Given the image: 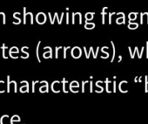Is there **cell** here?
Returning <instances> with one entry per match:
<instances>
[{
	"instance_id": "6da1fadb",
	"label": "cell",
	"mask_w": 148,
	"mask_h": 124,
	"mask_svg": "<svg viewBox=\"0 0 148 124\" xmlns=\"http://www.w3.org/2000/svg\"><path fill=\"white\" fill-rule=\"evenodd\" d=\"M47 17L44 12H38L36 15V21L38 25H44L46 22Z\"/></svg>"
},
{
	"instance_id": "7a4b0ae2",
	"label": "cell",
	"mask_w": 148,
	"mask_h": 124,
	"mask_svg": "<svg viewBox=\"0 0 148 124\" xmlns=\"http://www.w3.org/2000/svg\"><path fill=\"white\" fill-rule=\"evenodd\" d=\"M77 19H79V24H82V14L80 12H73L71 14V24L74 25L76 23Z\"/></svg>"
},
{
	"instance_id": "3957f363",
	"label": "cell",
	"mask_w": 148,
	"mask_h": 124,
	"mask_svg": "<svg viewBox=\"0 0 148 124\" xmlns=\"http://www.w3.org/2000/svg\"><path fill=\"white\" fill-rule=\"evenodd\" d=\"M71 56L74 59H79V58H80V56L82 54V51H81L80 47H79V46H74L71 49Z\"/></svg>"
},
{
	"instance_id": "277c9868",
	"label": "cell",
	"mask_w": 148,
	"mask_h": 124,
	"mask_svg": "<svg viewBox=\"0 0 148 124\" xmlns=\"http://www.w3.org/2000/svg\"><path fill=\"white\" fill-rule=\"evenodd\" d=\"M24 25H25L27 23V18H30V21H31V24L33 25L34 21H33V14L32 12H26V7H24Z\"/></svg>"
},
{
	"instance_id": "5b68a950",
	"label": "cell",
	"mask_w": 148,
	"mask_h": 124,
	"mask_svg": "<svg viewBox=\"0 0 148 124\" xmlns=\"http://www.w3.org/2000/svg\"><path fill=\"white\" fill-rule=\"evenodd\" d=\"M118 15L121 16V17H119L116 19V23L118 25H125V13L124 12H119Z\"/></svg>"
},
{
	"instance_id": "8992f818",
	"label": "cell",
	"mask_w": 148,
	"mask_h": 124,
	"mask_svg": "<svg viewBox=\"0 0 148 124\" xmlns=\"http://www.w3.org/2000/svg\"><path fill=\"white\" fill-rule=\"evenodd\" d=\"M44 49H45H45H48V52H44L43 57H44L45 59H48V58L51 59V58H52V50H51V48L50 46H45Z\"/></svg>"
},
{
	"instance_id": "52a82bcc",
	"label": "cell",
	"mask_w": 148,
	"mask_h": 124,
	"mask_svg": "<svg viewBox=\"0 0 148 124\" xmlns=\"http://www.w3.org/2000/svg\"><path fill=\"white\" fill-rule=\"evenodd\" d=\"M21 84H25V85L20 87V92L21 93H28L29 92V85H28V82L23 81H21Z\"/></svg>"
},
{
	"instance_id": "ba28073f",
	"label": "cell",
	"mask_w": 148,
	"mask_h": 124,
	"mask_svg": "<svg viewBox=\"0 0 148 124\" xmlns=\"http://www.w3.org/2000/svg\"><path fill=\"white\" fill-rule=\"evenodd\" d=\"M85 28H86V29H87V30H92V29H94V28H95V24L86 20V23H85Z\"/></svg>"
},
{
	"instance_id": "9c48e42d",
	"label": "cell",
	"mask_w": 148,
	"mask_h": 124,
	"mask_svg": "<svg viewBox=\"0 0 148 124\" xmlns=\"http://www.w3.org/2000/svg\"><path fill=\"white\" fill-rule=\"evenodd\" d=\"M137 17H138V12H130L128 14V19H129V21H135L137 19Z\"/></svg>"
},
{
	"instance_id": "30bf717a",
	"label": "cell",
	"mask_w": 148,
	"mask_h": 124,
	"mask_svg": "<svg viewBox=\"0 0 148 124\" xmlns=\"http://www.w3.org/2000/svg\"><path fill=\"white\" fill-rule=\"evenodd\" d=\"M94 14L95 12H86L85 14V19L86 21H90V20H92L93 18H94Z\"/></svg>"
},
{
	"instance_id": "8fae6325",
	"label": "cell",
	"mask_w": 148,
	"mask_h": 124,
	"mask_svg": "<svg viewBox=\"0 0 148 124\" xmlns=\"http://www.w3.org/2000/svg\"><path fill=\"white\" fill-rule=\"evenodd\" d=\"M138 27V24L136 23V22H132V21H129V24H128V28L130 30H135Z\"/></svg>"
},
{
	"instance_id": "7c38bea8",
	"label": "cell",
	"mask_w": 148,
	"mask_h": 124,
	"mask_svg": "<svg viewBox=\"0 0 148 124\" xmlns=\"http://www.w3.org/2000/svg\"><path fill=\"white\" fill-rule=\"evenodd\" d=\"M0 122H1V124H10L9 116L8 115H3L1 117V120H0Z\"/></svg>"
},
{
	"instance_id": "4fadbf2b",
	"label": "cell",
	"mask_w": 148,
	"mask_h": 124,
	"mask_svg": "<svg viewBox=\"0 0 148 124\" xmlns=\"http://www.w3.org/2000/svg\"><path fill=\"white\" fill-rule=\"evenodd\" d=\"M5 91H7L6 84L4 81H0V93H4Z\"/></svg>"
},
{
	"instance_id": "5bb4252c",
	"label": "cell",
	"mask_w": 148,
	"mask_h": 124,
	"mask_svg": "<svg viewBox=\"0 0 148 124\" xmlns=\"http://www.w3.org/2000/svg\"><path fill=\"white\" fill-rule=\"evenodd\" d=\"M48 17H49V19H50L51 24V25H53V24H54V22H55V20L57 19V18L58 17V14L57 12H55V13H54V17H53V18H51V14L49 12V13H48Z\"/></svg>"
},
{
	"instance_id": "9a60e30c",
	"label": "cell",
	"mask_w": 148,
	"mask_h": 124,
	"mask_svg": "<svg viewBox=\"0 0 148 124\" xmlns=\"http://www.w3.org/2000/svg\"><path fill=\"white\" fill-rule=\"evenodd\" d=\"M107 9V7H104L102 12H101V16H102V25H105L106 24V10Z\"/></svg>"
},
{
	"instance_id": "2e32d148",
	"label": "cell",
	"mask_w": 148,
	"mask_h": 124,
	"mask_svg": "<svg viewBox=\"0 0 148 124\" xmlns=\"http://www.w3.org/2000/svg\"><path fill=\"white\" fill-rule=\"evenodd\" d=\"M45 86H43V87H41L40 88H39V91L41 92V93H45V92H48V87H49V86H48V83H47V81H45Z\"/></svg>"
},
{
	"instance_id": "e0dca14e",
	"label": "cell",
	"mask_w": 148,
	"mask_h": 124,
	"mask_svg": "<svg viewBox=\"0 0 148 124\" xmlns=\"http://www.w3.org/2000/svg\"><path fill=\"white\" fill-rule=\"evenodd\" d=\"M41 44V41H39L37 45V48H36V55H37V59L38 60V62H41L40 59H39V45Z\"/></svg>"
},
{
	"instance_id": "ac0fdd59",
	"label": "cell",
	"mask_w": 148,
	"mask_h": 124,
	"mask_svg": "<svg viewBox=\"0 0 148 124\" xmlns=\"http://www.w3.org/2000/svg\"><path fill=\"white\" fill-rule=\"evenodd\" d=\"M147 15H148L147 12H142V13H140V25H143L144 24V18L145 17L148 18Z\"/></svg>"
},
{
	"instance_id": "d6986e66",
	"label": "cell",
	"mask_w": 148,
	"mask_h": 124,
	"mask_svg": "<svg viewBox=\"0 0 148 124\" xmlns=\"http://www.w3.org/2000/svg\"><path fill=\"white\" fill-rule=\"evenodd\" d=\"M0 21H2L3 25H5L6 24V21H5V14L4 12H0Z\"/></svg>"
},
{
	"instance_id": "ffe728a7",
	"label": "cell",
	"mask_w": 148,
	"mask_h": 124,
	"mask_svg": "<svg viewBox=\"0 0 148 124\" xmlns=\"http://www.w3.org/2000/svg\"><path fill=\"white\" fill-rule=\"evenodd\" d=\"M111 45L112 46V51H113V54H112V58L111 59V62H113L114 60V58H115V52H116V50H115V45H114V42L111 41Z\"/></svg>"
},
{
	"instance_id": "44dd1931",
	"label": "cell",
	"mask_w": 148,
	"mask_h": 124,
	"mask_svg": "<svg viewBox=\"0 0 148 124\" xmlns=\"http://www.w3.org/2000/svg\"><path fill=\"white\" fill-rule=\"evenodd\" d=\"M79 84L77 81H73V82H71L70 84V89H71L73 87H78L79 88Z\"/></svg>"
},
{
	"instance_id": "7402d4cb",
	"label": "cell",
	"mask_w": 148,
	"mask_h": 124,
	"mask_svg": "<svg viewBox=\"0 0 148 124\" xmlns=\"http://www.w3.org/2000/svg\"><path fill=\"white\" fill-rule=\"evenodd\" d=\"M18 52H19V51H18V49L17 47H12L9 51V54H12V53H18Z\"/></svg>"
},
{
	"instance_id": "603a6c76",
	"label": "cell",
	"mask_w": 148,
	"mask_h": 124,
	"mask_svg": "<svg viewBox=\"0 0 148 124\" xmlns=\"http://www.w3.org/2000/svg\"><path fill=\"white\" fill-rule=\"evenodd\" d=\"M6 49H7V47H6V45L4 44V45H2V50H3V58H4V59H7V56H6V54H5V51H6Z\"/></svg>"
},
{
	"instance_id": "cb8c5ba5",
	"label": "cell",
	"mask_w": 148,
	"mask_h": 124,
	"mask_svg": "<svg viewBox=\"0 0 148 124\" xmlns=\"http://www.w3.org/2000/svg\"><path fill=\"white\" fill-rule=\"evenodd\" d=\"M10 82H11V81H10V76L8 75L7 76V91L6 92H10L11 91V87H10Z\"/></svg>"
},
{
	"instance_id": "d4e9b609",
	"label": "cell",
	"mask_w": 148,
	"mask_h": 124,
	"mask_svg": "<svg viewBox=\"0 0 148 124\" xmlns=\"http://www.w3.org/2000/svg\"><path fill=\"white\" fill-rule=\"evenodd\" d=\"M12 121H20V117L18 115H13L12 117Z\"/></svg>"
},
{
	"instance_id": "484cf974",
	"label": "cell",
	"mask_w": 148,
	"mask_h": 124,
	"mask_svg": "<svg viewBox=\"0 0 148 124\" xmlns=\"http://www.w3.org/2000/svg\"><path fill=\"white\" fill-rule=\"evenodd\" d=\"M61 48H62V46L56 47V51H55V58H56V59L58 58V51H59V49H61Z\"/></svg>"
},
{
	"instance_id": "4316f807",
	"label": "cell",
	"mask_w": 148,
	"mask_h": 124,
	"mask_svg": "<svg viewBox=\"0 0 148 124\" xmlns=\"http://www.w3.org/2000/svg\"><path fill=\"white\" fill-rule=\"evenodd\" d=\"M65 79H63V81H62V83H63V90H64V93H67V91H66V88H65Z\"/></svg>"
},
{
	"instance_id": "83f0119b",
	"label": "cell",
	"mask_w": 148,
	"mask_h": 124,
	"mask_svg": "<svg viewBox=\"0 0 148 124\" xmlns=\"http://www.w3.org/2000/svg\"><path fill=\"white\" fill-rule=\"evenodd\" d=\"M13 18H14L15 19H17V20H18V24H20V23H21V19H20L18 17H17V12H15V13H14V15H13Z\"/></svg>"
},
{
	"instance_id": "f1b7e54d",
	"label": "cell",
	"mask_w": 148,
	"mask_h": 124,
	"mask_svg": "<svg viewBox=\"0 0 148 124\" xmlns=\"http://www.w3.org/2000/svg\"><path fill=\"white\" fill-rule=\"evenodd\" d=\"M71 47L70 46H67V47H64V58L65 59L66 58V51L68 50V49H70Z\"/></svg>"
},
{
	"instance_id": "f546056e",
	"label": "cell",
	"mask_w": 148,
	"mask_h": 124,
	"mask_svg": "<svg viewBox=\"0 0 148 124\" xmlns=\"http://www.w3.org/2000/svg\"><path fill=\"white\" fill-rule=\"evenodd\" d=\"M145 92H148V81H147V76H145Z\"/></svg>"
},
{
	"instance_id": "4dcf8cb0",
	"label": "cell",
	"mask_w": 148,
	"mask_h": 124,
	"mask_svg": "<svg viewBox=\"0 0 148 124\" xmlns=\"http://www.w3.org/2000/svg\"><path fill=\"white\" fill-rule=\"evenodd\" d=\"M108 14H109V25H112V14H114V13L110 12V13H108Z\"/></svg>"
},
{
	"instance_id": "1f68e13d",
	"label": "cell",
	"mask_w": 148,
	"mask_h": 124,
	"mask_svg": "<svg viewBox=\"0 0 148 124\" xmlns=\"http://www.w3.org/2000/svg\"><path fill=\"white\" fill-rule=\"evenodd\" d=\"M65 16H66V24L68 25L69 23H70V20H69V17H70V14L67 12V13H65Z\"/></svg>"
},
{
	"instance_id": "d6a6232c",
	"label": "cell",
	"mask_w": 148,
	"mask_h": 124,
	"mask_svg": "<svg viewBox=\"0 0 148 124\" xmlns=\"http://www.w3.org/2000/svg\"><path fill=\"white\" fill-rule=\"evenodd\" d=\"M25 49V47H22V49H21V51H22V52H24V53H25V55H26V57L28 58V57H29V53H28V52H26Z\"/></svg>"
},
{
	"instance_id": "836d02e7",
	"label": "cell",
	"mask_w": 148,
	"mask_h": 124,
	"mask_svg": "<svg viewBox=\"0 0 148 124\" xmlns=\"http://www.w3.org/2000/svg\"><path fill=\"white\" fill-rule=\"evenodd\" d=\"M38 81H32V93L35 92V84L38 83Z\"/></svg>"
},
{
	"instance_id": "e575fe53",
	"label": "cell",
	"mask_w": 148,
	"mask_h": 124,
	"mask_svg": "<svg viewBox=\"0 0 148 124\" xmlns=\"http://www.w3.org/2000/svg\"><path fill=\"white\" fill-rule=\"evenodd\" d=\"M146 58L148 59V41H146Z\"/></svg>"
},
{
	"instance_id": "d590c367",
	"label": "cell",
	"mask_w": 148,
	"mask_h": 124,
	"mask_svg": "<svg viewBox=\"0 0 148 124\" xmlns=\"http://www.w3.org/2000/svg\"><path fill=\"white\" fill-rule=\"evenodd\" d=\"M112 86H113V92L115 93V92H116V81H114V82H113Z\"/></svg>"
},
{
	"instance_id": "8d00e7d4",
	"label": "cell",
	"mask_w": 148,
	"mask_h": 124,
	"mask_svg": "<svg viewBox=\"0 0 148 124\" xmlns=\"http://www.w3.org/2000/svg\"><path fill=\"white\" fill-rule=\"evenodd\" d=\"M11 122H12V124H19L20 121H11Z\"/></svg>"
},
{
	"instance_id": "74e56055",
	"label": "cell",
	"mask_w": 148,
	"mask_h": 124,
	"mask_svg": "<svg viewBox=\"0 0 148 124\" xmlns=\"http://www.w3.org/2000/svg\"><path fill=\"white\" fill-rule=\"evenodd\" d=\"M121 60H122V56L119 55V62H120Z\"/></svg>"
},
{
	"instance_id": "f35d334b",
	"label": "cell",
	"mask_w": 148,
	"mask_h": 124,
	"mask_svg": "<svg viewBox=\"0 0 148 124\" xmlns=\"http://www.w3.org/2000/svg\"><path fill=\"white\" fill-rule=\"evenodd\" d=\"M0 49H1V48H0Z\"/></svg>"
}]
</instances>
